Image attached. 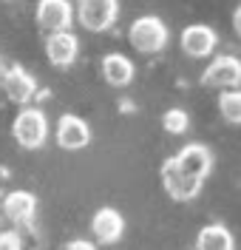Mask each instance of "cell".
<instances>
[{
  "label": "cell",
  "mask_w": 241,
  "mask_h": 250,
  "mask_svg": "<svg viewBox=\"0 0 241 250\" xmlns=\"http://www.w3.org/2000/svg\"><path fill=\"white\" fill-rule=\"evenodd\" d=\"M128 40L136 51H142V54H156V51H162V48L167 46V26L153 15L136 17L128 29Z\"/></svg>",
  "instance_id": "6da1fadb"
},
{
  "label": "cell",
  "mask_w": 241,
  "mask_h": 250,
  "mask_svg": "<svg viewBox=\"0 0 241 250\" xmlns=\"http://www.w3.org/2000/svg\"><path fill=\"white\" fill-rule=\"evenodd\" d=\"M12 134L20 148L34 151L48 140V120L40 108H23L12 123Z\"/></svg>",
  "instance_id": "7a4b0ae2"
},
{
  "label": "cell",
  "mask_w": 241,
  "mask_h": 250,
  "mask_svg": "<svg viewBox=\"0 0 241 250\" xmlns=\"http://www.w3.org/2000/svg\"><path fill=\"white\" fill-rule=\"evenodd\" d=\"M202 185H204L202 179H196V176H190L187 171L179 168V162L173 156L162 162V188L167 190L170 199H176V202H190V199L199 196Z\"/></svg>",
  "instance_id": "3957f363"
},
{
  "label": "cell",
  "mask_w": 241,
  "mask_h": 250,
  "mask_svg": "<svg viewBox=\"0 0 241 250\" xmlns=\"http://www.w3.org/2000/svg\"><path fill=\"white\" fill-rule=\"evenodd\" d=\"M119 0H77V20L88 31H108L116 23Z\"/></svg>",
  "instance_id": "277c9868"
},
{
  "label": "cell",
  "mask_w": 241,
  "mask_h": 250,
  "mask_svg": "<svg viewBox=\"0 0 241 250\" xmlns=\"http://www.w3.org/2000/svg\"><path fill=\"white\" fill-rule=\"evenodd\" d=\"M202 83L219 91H230L241 85V60L233 54H219L202 74Z\"/></svg>",
  "instance_id": "5b68a950"
},
{
  "label": "cell",
  "mask_w": 241,
  "mask_h": 250,
  "mask_svg": "<svg viewBox=\"0 0 241 250\" xmlns=\"http://www.w3.org/2000/svg\"><path fill=\"white\" fill-rule=\"evenodd\" d=\"M74 23V6L68 0H40L37 3V26L46 34L68 31Z\"/></svg>",
  "instance_id": "8992f818"
},
{
  "label": "cell",
  "mask_w": 241,
  "mask_h": 250,
  "mask_svg": "<svg viewBox=\"0 0 241 250\" xmlns=\"http://www.w3.org/2000/svg\"><path fill=\"white\" fill-rule=\"evenodd\" d=\"M37 213V196L29 190H12L0 199V216L9 219L12 225H29Z\"/></svg>",
  "instance_id": "52a82bcc"
},
{
  "label": "cell",
  "mask_w": 241,
  "mask_h": 250,
  "mask_svg": "<svg viewBox=\"0 0 241 250\" xmlns=\"http://www.w3.org/2000/svg\"><path fill=\"white\" fill-rule=\"evenodd\" d=\"M91 142V128L77 114H63L57 123V145L63 151H82Z\"/></svg>",
  "instance_id": "ba28073f"
},
{
  "label": "cell",
  "mask_w": 241,
  "mask_h": 250,
  "mask_svg": "<svg viewBox=\"0 0 241 250\" xmlns=\"http://www.w3.org/2000/svg\"><path fill=\"white\" fill-rule=\"evenodd\" d=\"M3 91L6 97L17 103V105H26V103H32V97L37 94V80L26 71V68H20V65H12V68H6L3 74Z\"/></svg>",
  "instance_id": "9c48e42d"
},
{
  "label": "cell",
  "mask_w": 241,
  "mask_h": 250,
  "mask_svg": "<svg viewBox=\"0 0 241 250\" xmlns=\"http://www.w3.org/2000/svg\"><path fill=\"white\" fill-rule=\"evenodd\" d=\"M179 162V168L182 171H187L190 176L196 179H207L210 171H213V151H210L207 145H202V142H190V145H185L176 156H173Z\"/></svg>",
  "instance_id": "30bf717a"
},
{
  "label": "cell",
  "mask_w": 241,
  "mask_h": 250,
  "mask_svg": "<svg viewBox=\"0 0 241 250\" xmlns=\"http://www.w3.org/2000/svg\"><path fill=\"white\" fill-rule=\"evenodd\" d=\"M91 233L102 245H116L125 233V219L116 208H99L91 216Z\"/></svg>",
  "instance_id": "8fae6325"
},
{
  "label": "cell",
  "mask_w": 241,
  "mask_h": 250,
  "mask_svg": "<svg viewBox=\"0 0 241 250\" xmlns=\"http://www.w3.org/2000/svg\"><path fill=\"white\" fill-rule=\"evenodd\" d=\"M216 43H219L216 31L202 23H193L182 31V51L187 57H210L216 51Z\"/></svg>",
  "instance_id": "7c38bea8"
},
{
  "label": "cell",
  "mask_w": 241,
  "mask_h": 250,
  "mask_svg": "<svg viewBox=\"0 0 241 250\" xmlns=\"http://www.w3.org/2000/svg\"><path fill=\"white\" fill-rule=\"evenodd\" d=\"M80 54V40L71 34V31H57V34H48L46 40V57L51 65L57 68H65L77 60Z\"/></svg>",
  "instance_id": "4fadbf2b"
},
{
  "label": "cell",
  "mask_w": 241,
  "mask_h": 250,
  "mask_svg": "<svg viewBox=\"0 0 241 250\" xmlns=\"http://www.w3.org/2000/svg\"><path fill=\"white\" fill-rule=\"evenodd\" d=\"M136 74V68H133V62L125 57V54H119V51H111V54H105L102 57V77L108 85L113 88H125L130 80Z\"/></svg>",
  "instance_id": "5bb4252c"
},
{
  "label": "cell",
  "mask_w": 241,
  "mask_h": 250,
  "mask_svg": "<svg viewBox=\"0 0 241 250\" xmlns=\"http://www.w3.org/2000/svg\"><path fill=\"white\" fill-rule=\"evenodd\" d=\"M193 250H236V239H233L227 225L213 222L196 233V248Z\"/></svg>",
  "instance_id": "9a60e30c"
},
{
  "label": "cell",
  "mask_w": 241,
  "mask_h": 250,
  "mask_svg": "<svg viewBox=\"0 0 241 250\" xmlns=\"http://www.w3.org/2000/svg\"><path fill=\"white\" fill-rule=\"evenodd\" d=\"M219 111L227 123L241 125V88H230V91L219 94Z\"/></svg>",
  "instance_id": "2e32d148"
},
{
  "label": "cell",
  "mask_w": 241,
  "mask_h": 250,
  "mask_svg": "<svg viewBox=\"0 0 241 250\" xmlns=\"http://www.w3.org/2000/svg\"><path fill=\"white\" fill-rule=\"evenodd\" d=\"M162 128L167 131V134H185L187 128H190V117H187V111L185 108H167L162 114Z\"/></svg>",
  "instance_id": "e0dca14e"
},
{
  "label": "cell",
  "mask_w": 241,
  "mask_h": 250,
  "mask_svg": "<svg viewBox=\"0 0 241 250\" xmlns=\"http://www.w3.org/2000/svg\"><path fill=\"white\" fill-rule=\"evenodd\" d=\"M0 250H23L20 230H0Z\"/></svg>",
  "instance_id": "ac0fdd59"
},
{
  "label": "cell",
  "mask_w": 241,
  "mask_h": 250,
  "mask_svg": "<svg viewBox=\"0 0 241 250\" xmlns=\"http://www.w3.org/2000/svg\"><path fill=\"white\" fill-rule=\"evenodd\" d=\"M65 250H99L94 242H85V239H74V242H68Z\"/></svg>",
  "instance_id": "d6986e66"
},
{
  "label": "cell",
  "mask_w": 241,
  "mask_h": 250,
  "mask_svg": "<svg viewBox=\"0 0 241 250\" xmlns=\"http://www.w3.org/2000/svg\"><path fill=\"white\" fill-rule=\"evenodd\" d=\"M233 29H236V34L241 37V6L233 12Z\"/></svg>",
  "instance_id": "ffe728a7"
},
{
  "label": "cell",
  "mask_w": 241,
  "mask_h": 250,
  "mask_svg": "<svg viewBox=\"0 0 241 250\" xmlns=\"http://www.w3.org/2000/svg\"><path fill=\"white\" fill-rule=\"evenodd\" d=\"M0 199H3V190H0Z\"/></svg>",
  "instance_id": "44dd1931"
},
{
  "label": "cell",
  "mask_w": 241,
  "mask_h": 250,
  "mask_svg": "<svg viewBox=\"0 0 241 250\" xmlns=\"http://www.w3.org/2000/svg\"><path fill=\"white\" fill-rule=\"evenodd\" d=\"M0 74H3V65H0Z\"/></svg>",
  "instance_id": "7402d4cb"
},
{
  "label": "cell",
  "mask_w": 241,
  "mask_h": 250,
  "mask_svg": "<svg viewBox=\"0 0 241 250\" xmlns=\"http://www.w3.org/2000/svg\"><path fill=\"white\" fill-rule=\"evenodd\" d=\"M0 225H3V216H0Z\"/></svg>",
  "instance_id": "603a6c76"
},
{
  "label": "cell",
  "mask_w": 241,
  "mask_h": 250,
  "mask_svg": "<svg viewBox=\"0 0 241 250\" xmlns=\"http://www.w3.org/2000/svg\"><path fill=\"white\" fill-rule=\"evenodd\" d=\"M34 250H37V248H34Z\"/></svg>",
  "instance_id": "cb8c5ba5"
}]
</instances>
